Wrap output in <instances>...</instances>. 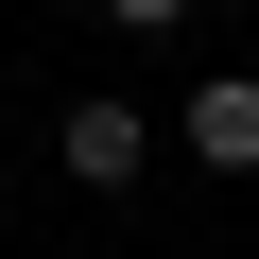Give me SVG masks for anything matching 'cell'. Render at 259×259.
Returning <instances> with one entry per match:
<instances>
[{
  "label": "cell",
  "instance_id": "6da1fadb",
  "mask_svg": "<svg viewBox=\"0 0 259 259\" xmlns=\"http://www.w3.org/2000/svg\"><path fill=\"white\" fill-rule=\"evenodd\" d=\"M52 156H69V190H139V156H156V104H121V87L52 104Z\"/></svg>",
  "mask_w": 259,
  "mask_h": 259
},
{
  "label": "cell",
  "instance_id": "7a4b0ae2",
  "mask_svg": "<svg viewBox=\"0 0 259 259\" xmlns=\"http://www.w3.org/2000/svg\"><path fill=\"white\" fill-rule=\"evenodd\" d=\"M173 139H190L207 173H259V69H207V87L173 104Z\"/></svg>",
  "mask_w": 259,
  "mask_h": 259
},
{
  "label": "cell",
  "instance_id": "3957f363",
  "mask_svg": "<svg viewBox=\"0 0 259 259\" xmlns=\"http://www.w3.org/2000/svg\"><path fill=\"white\" fill-rule=\"evenodd\" d=\"M87 18H121V35H173V18H190V0H87Z\"/></svg>",
  "mask_w": 259,
  "mask_h": 259
}]
</instances>
